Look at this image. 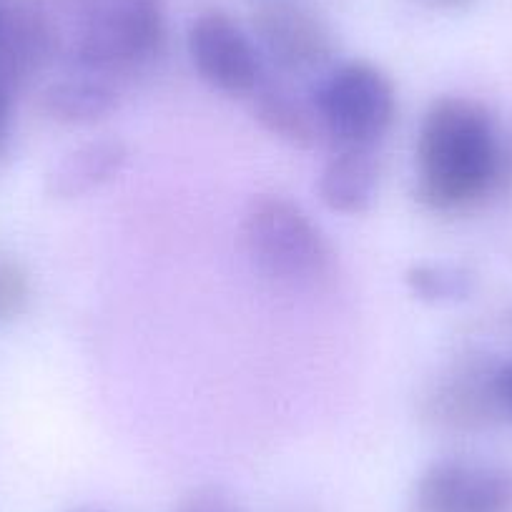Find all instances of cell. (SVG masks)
<instances>
[{
	"label": "cell",
	"instance_id": "4fadbf2b",
	"mask_svg": "<svg viewBox=\"0 0 512 512\" xmlns=\"http://www.w3.org/2000/svg\"><path fill=\"white\" fill-rule=\"evenodd\" d=\"M118 86L96 73L73 71L41 93V111L63 126H93L118 108Z\"/></svg>",
	"mask_w": 512,
	"mask_h": 512
},
{
	"label": "cell",
	"instance_id": "6da1fadb",
	"mask_svg": "<svg viewBox=\"0 0 512 512\" xmlns=\"http://www.w3.org/2000/svg\"><path fill=\"white\" fill-rule=\"evenodd\" d=\"M502 136L485 103L442 96L430 103L415 146V199L437 214L467 211L500 191Z\"/></svg>",
	"mask_w": 512,
	"mask_h": 512
},
{
	"label": "cell",
	"instance_id": "30bf717a",
	"mask_svg": "<svg viewBox=\"0 0 512 512\" xmlns=\"http://www.w3.org/2000/svg\"><path fill=\"white\" fill-rule=\"evenodd\" d=\"M249 98L254 118L274 139L284 141L294 149H314L327 141L314 98L307 101L289 83L272 81L264 76V81L256 86Z\"/></svg>",
	"mask_w": 512,
	"mask_h": 512
},
{
	"label": "cell",
	"instance_id": "ba28073f",
	"mask_svg": "<svg viewBox=\"0 0 512 512\" xmlns=\"http://www.w3.org/2000/svg\"><path fill=\"white\" fill-rule=\"evenodd\" d=\"M63 48L58 18L41 0H8L0 23V83L18 91L56 61Z\"/></svg>",
	"mask_w": 512,
	"mask_h": 512
},
{
	"label": "cell",
	"instance_id": "8992f818",
	"mask_svg": "<svg viewBox=\"0 0 512 512\" xmlns=\"http://www.w3.org/2000/svg\"><path fill=\"white\" fill-rule=\"evenodd\" d=\"M186 51L201 81L226 96H251L267 76L254 36L224 11H201L189 23Z\"/></svg>",
	"mask_w": 512,
	"mask_h": 512
},
{
	"label": "cell",
	"instance_id": "52a82bcc",
	"mask_svg": "<svg viewBox=\"0 0 512 512\" xmlns=\"http://www.w3.org/2000/svg\"><path fill=\"white\" fill-rule=\"evenodd\" d=\"M417 512H512V472L470 460H442L422 472Z\"/></svg>",
	"mask_w": 512,
	"mask_h": 512
},
{
	"label": "cell",
	"instance_id": "7a4b0ae2",
	"mask_svg": "<svg viewBox=\"0 0 512 512\" xmlns=\"http://www.w3.org/2000/svg\"><path fill=\"white\" fill-rule=\"evenodd\" d=\"M76 71L121 78L154 61L166 41L164 0H66Z\"/></svg>",
	"mask_w": 512,
	"mask_h": 512
},
{
	"label": "cell",
	"instance_id": "ffe728a7",
	"mask_svg": "<svg viewBox=\"0 0 512 512\" xmlns=\"http://www.w3.org/2000/svg\"><path fill=\"white\" fill-rule=\"evenodd\" d=\"M6 6H8V0H0V23H3V16H6Z\"/></svg>",
	"mask_w": 512,
	"mask_h": 512
},
{
	"label": "cell",
	"instance_id": "5b68a950",
	"mask_svg": "<svg viewBox=\"0 0 512 512\" xmlns=\"http://www.w3.org/2000/svg\"><path fill=\"white\" fill-rule=\"evenodd\" d=\"M251 36L262 58L284 76H324L337 56L329 23L299 0L262 3L251 16Z\"/></svg>",
	"mask_w": 512,
	"mask_h": 512
},
{
	"label": "cell",
	"instance_id": "8fae6325",
	"mask_svg": "<svg viewBox=\"0 0 512 512\" xmlns=\"http://www.w3.org/2000/svg\"><path fill=\"white\" fill-rule=\"evenodd\" d=\"M377 189L379 164L374 149H337L319 176V196L324 206L344 216H359L372 209Z\"/></svg>",
	"mask_w": 512,
	"mask_h": 512
},
{
	"label": "cell",
	"instance_id": "2e32d148",
	"mask_svg": "<svg viewBox=\"0 0 512 512\" xmlns=\"http://www.w3.org/2000/svg\"><path fill=\"white\" fill-rule=\"evenodd\" d=\"M179 512H239V507L219 490H199L181 505Z\"/></svg>",
	"mask_w": 512,
	"mask_h": 512
},
{
	"label": "cell",
	"instance_id": "ac0fdd59",
	"mask_svg": "<svg viewBox=\"0 0 512 512\" xmlns=\"http://www.w3.org/2000/svg\"><path fill=\"white\" fill-rule=\"evenodd\" d=\"M11 98L13 93L0 83V151L8 139V123H11Z\"/></svg>",
	"mask_w": 512,
	"mask_h": 512
},
{
	"label": "cell",
	"instance_id": "9c48e42d",
	"mask_svg": "<svg viewBox=\"0 0 512 512\" xmlns=\"http://www.w3.org/2000/svg\"><path fill=\"white\" fill-rule=\"evenodd\" d=\"M495 367L477 362L457 364L425 395V417L440 427L452 430H475L497 420L495 387H492Z\"/></svg>",
	"mask_w": 512,
	"mask_h": 512
},
{
	"label": "cell",
	"instance_id": "3957f363",
	"mask_svg": "<svg viewBox=\"0 0 512 512\" xmlns=\"http://www.w3.org/2000/svg\"><path fill=\"white\" fill-rule=\"evenodd\" d=\"M241 246L259 274L282 287L309 289L334 272V249L299 204L259 194L241 216Z\"/></svg>",
	"mask_w": 512,
	"mask_h": 512
},
{
	"label": "cell",
	"instance_id": "5bb4252c",
	"mask_svg": "<svg viewBox=\"0 0 512 512\" xmlns=\"http://www.w3.org/2000/svg\"><path fill=\"white\" fill-rule=\"evenodd\" d=\"M405 284L417 299L427 304L462 302L475 289L472 274L452 264H415L407 269Z\"/></svg>",
	"mask_w": 512,
	"mask_h": 512
},
{
	"label": "cell",
	"instance_id": "d6986e66",
	"mask_svg": "<svg viewBox=\"0 0 512 512\" xmlns=\"http://www.w3.org/2000/svg\"><path fill=\"white\" fill-rule=\"evenodd\" d=\"M417 3L432 8V11H465V8L475 6L477 0H417Z\"/></svg>",
	"mask_w": 512,
	"mask_h": 512
},
{
	"label": "cell",
	"instance_id": "9a60e30c",
	"mask_svg": "<svg viewBox=\"0 0 512 512\" xmlns=\"http://www.w3.org/2000/svg\"><path fill=\"white\" fill-rule=\"evenodd\" d=\"M31 299V279L13 259H0V322L21 317Z\"/></svg>",
	"mask_w": 512,
	"mask_h": 512
},
{
	"label": "cell",
	"instance_id": "7c38bea8",
	"mask_svg": "<svg viewBox=\"0 0 512 512\" xmlns=\"http://www.w3.org/2000/svg\"><path fill=\"white\" fill-rule=\"evenodd\" d=\"M128 164V146L121 139H93L68 151L48 174V194L81 199L116 179Z\"/></svg>",
	"mask_w": 512,
	"mask_h": 512
},
{
	"label": "cell",
	"instance_id": "277c9868",
	"mask_svg": "<svg viewBox=\"0 0 512 512\" xmlns=\"http://www.w3.org/2000/svg\"><path fill=\"white\" fill-rule=\"evenodd\" d=\"M324 136L337 149H374L397 116L395 83L379 66L344 61L329 68L314 91Z\"/></svg>",
	"mask_w": 512,
	"mask_h": 512
},
{
	"label": "cell",
	"instance_id": "e0dca14e",
	"mask_svg": "<svg viewBox=\"0 0 512 512\" xmlns=\"http://www.w3.org/2000/svg\"><path fill=\"white\" fill-rule=\"evenodd\" d=\"M492 387H495V400H497V410H500V417L512 420V362L495 364Z\"/></svg>",
	"mask_w": 512,
	"mask_h": 512
}]
</instances>
